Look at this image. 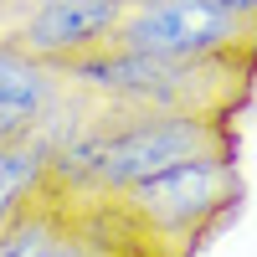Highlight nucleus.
<instances>
[{"mask_svg": "<svg viewBox=\"0 0 257 257\" xmlns=\"http://www.w3.org/2000/svg\"><path fill=\"white\" fill-rule=\"evenodd\" d=\"M206 155H237V134L226 118L118 108L108 123H88L82 134L52 144V185L67 201H103L170 165Z\"/></svg>", "mask_w": 257, "mask_h": 257, "instance_id": "1", "label": "nucleus"}, {"mask_svg": "<svg viewBox=\"0 0 257 257\" xmlns=\"http://www.w3.org/2000/svg\"><path fill=\"white\" fill-rule=\"evenodd\" d=\"M252 62L231 57H160L113 47L88 62L67 67V77L88 93H103L118 108H160V113H201V118H231L247 103Z\"/></svg>", "mask_w": 257, "mask_h": 257, "instance_id": "2", "label": "nucleus"}, {"mask_svg": "<svg viewBox=\"0 0 257 257\" xmlns=\"http://www.w3.org/2000/svg\"><path fill=\"white\" fill-rule=\"evenodd\" d=\"M123 221H134L144 237H155L175 252H196L201 237H211L242 201V175L231 155H206V160H185L170 165L160 175H149L139 185L103 196Z\"/></svg>", "mask_w": 257, "mask_h": 257, "instance_id": "3", "label": "nucleus"}, {"mask_svg": "<svg viewBox=\"0 0 257 257\" xmlns=\"http://www.w3.org/2000/svg\"><path fill=\"white\" fill-rule=\"evenodd\" d=\"M118 47L160 57H231L257 67V26L216 0H134L118 26Z\"/></svg>", "mask_w": 257, "mask_h": 257, "instance_id": "4", "label": "nucleus"}, {"mask_svg": "<svg viewBox=\"0 0 257 257\" xmlns=\"http://www.w3.org/2000/svg\"><path fill=\"white\" fill-rule=\"evenodd\" d=\"M134 0H31V11L16 26V47L52 67H77L118 41V26Z\"/></svg>", "mask_w": 257, "mask_h": 257, "instance_id": "5", "label": "nucleus"}, {"mask_svg": "<svg viewBox=\"0 0 257 257\" xmlns=\"http://www.w3.org/2000/svg\"><path fill=\"white\" fill-rule=\"evenodd\" d=\"M62 67L31 57L16 41H0V144L16 139H36L41 123H47L57 88H62Z\"/></svg>", "mask_w": 257, "mask_h": 257, "instance_id": "6", "label": "nucleus"}, {"mask_svg": "<svg viewBox=\"0 0 257 257\" xmlns=\"http://www.w3.org/2000/svg\"><path fill=\"white\" fill-rule=\"evenodd\" d=\"M47 257H185V252L144 237L108 201H72V216Z\"/></svg>", "mask_w": 257, "mask_h": 257, "instance_id": "7", "label": "nucleus"}, {"mask_svg": "<svg viewBox=\"0 0 257 257\" xmlns=\"http://www.w3.org/2000/svg\"><path fill=\"white\" fill-rule=\"evenodd\" d=\"M47 185H52V144L41 134L0 144V231H6L21 211H31V201Z\"/></svg>", "mask_w": 257, "mask_h": 257, "instance_id": "8", "label": "nucleus"}, {"mask_svg": "<svg viewBox=\"0 0 257 257\" xmlns=\"http://www.w3.org/2000/svg\"><path fill=\"white\" fill-rule=\"evenodd\" d=\"M67 216H72V201L62 196L57 185H47L31 201V211H21V216L0 231V257H47L52 242L62 237V226H67Z\"/></svg>", "mask_w": 257, "mask_h": 257, "instance_id": "9", "label": "nucleus"}, {"mask_svg": "<svg viewBox=\"0 0 257 257\" xmlns=\"http://www.w3.org/2000/svg\"><path fill=\"white\" fill-rule=\"evenodd\" d=\"M221 11H231V16H242V21H252L257 26V0H216Z\"/></svg>", "mask_w": 257, "mask_h": 257, "instance_id": "10", "label": "nucleus"}]
</instances>
